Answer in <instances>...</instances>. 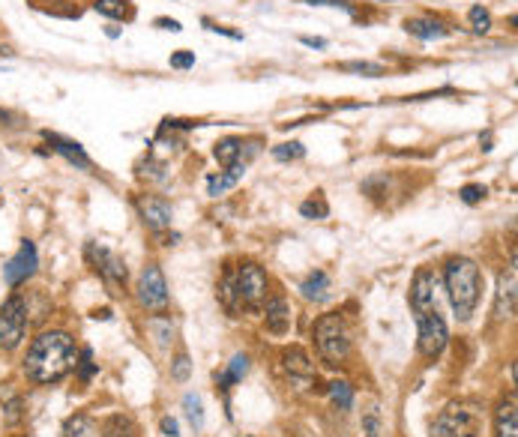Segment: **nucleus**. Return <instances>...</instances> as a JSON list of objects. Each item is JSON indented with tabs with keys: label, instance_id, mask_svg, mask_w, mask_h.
I'll list each match as a JSON object with an SVG mask.
<instances>
[{
	"label": "nucleus",
	"instance_id": "obj_14",
	"mask_svg": "<svg viewBox=\"0 0 518 437\" xmlns=\"http://www.w3.org/2000/svg\"><path fill=\"white\" fill-rule=\"evenodd\" d=\"M264 321H267V330L273 336H288L291 330V306L285 297H273L264 303Z\"/></svg>",
	"mask_w": 518,
	"mask_h": 437
},
{
	"label": "nucleus",
	"instance_id": "obj_39",
	"mask_svg": "<svg viewBox=\"0 0 518 437\" xmlns=\"http://www.w3.org/2000/svg\"><path fill=\"white\" fill-rule=\"evenodd\" d=\"M162 435L165 437H177V420H171V417H162Z\"/></svg>",
	"mask_w": 518,
	"mask_h": 437
},
{
	"label": "nucleus",
	"instance_id": "obj_33",
	"mask_svg": "<svg viewBox=\"0 0 518 437\" xmlns=\"http://www.w3.org/2000/svg\"><path fill=\"white\" fill-rule=\"evenodd\" d=\"M189 375H192V363H189L186 354H180V357L171 363V378H174V381H189Z\"/></svg>",
	"mask_w": 518,
	"mask_h": 437
},
{
	"label": "nucleus",
	"instance_id": "obj_16",
	"mask_svg": "<svg viewBox=\"0 0 518 437\" xmlns=\"http://www.w3.org/2000/svg\"><path fill=\"white\" fill-rule=\"evenodd\" d=\"M138 213L141 219L153 228V231H162L171 225V204L162 201V198H141L138 201Z\"/></svg>",
	"mask_w": 518,
	"mask_h": 437
},
{
	"label": "nucleus",
	"instance_id": "obj_28",
	"mask_svg": "<svg viewBox=\"0 0 518 437\" xmlns=\"http://www.w3.org/2000/svg\"><path fill=\"white\" fill-rule=\"evenodd\" d=\"M183 408H186V420H189V426H192L195 432H201V429H204V411H201V399L189 393V396L183 399Z\"/></svg>",
	"mask_w": 518,
	"mask_h": 437
},
{
	"label": "nucleus",
	"instance_id": "obj_32",
	"mask_svg": "<svg viewBox=\"0 0 518 437\" xmlns=\"http://www.w3.org/2000/svg\"><path fill=\"white\" fill-rule=\"evenodd\" d=\"M471 24H474V30H477V33H486V30L492 27V15H489V9L474 6V9H471Z\"/></svg>",
	"mask_w": 518,
	"mask_h": 437
},
{
	"label": "nucleus",
	"instance_id": "obj_20",
	"mask_svg": "<svg viewBox=\"0 0 518 437\" xmlns=\"http://www.w3.org/2000/svg\"><path fill=\"white\" fill-rule=\"evenodd\" d=\"M405 30H408L411 36L423 39V42H432V39H441V36L450 33V30H447L441 21H435V18H408V21H405Z\"/></svg>",
	"mask_w": 518,
	"mask_h": 437
},
{
	"label": "nucleus",
	"instance_id": "obj_11",
	"mask_svg": "<svg viewBox=\"0 0 518 437\" xmlns=\"http://www.w3.org/2000/svg\"><path fill=\"white\" fill-rule=\"evenodd\" d=\"M411 309L414 315L438 312V276L432 270H420L411 282Z\"/></svg>",
	"mask_w": 518,
	"mask_h": 437
},
{
	"label": "nucleus",
	"instance_id": "obj_31",
	"mask_svg": "<svg viewBox=\"0 0 518 437\" xmlns=\"http://www.w3.org/2000/svg\"><path fill=\"white\" fill-rule=\"evenodd\" d=\"M273 156H276L279 162L303 159V156H306V147H303L300 141H288V144H279V147H273Z\"/></svg>",
	"mask_w": 518,
	"mask_h": 437
},
{
	"label": "nucleus",
	"instance_id": "obj_35",
	"mask_svg": "<svg viewBox=\"0 0 518 437\" xmlns=\"http://www.w3.org/2000/svg\"><path fill=\"white\" fill-rule=\"evenodd\" d=\"M150 330L156 333V339H159V345H165L168 339H171V321H150Z\"/></svg>",
	"mask_w": 518,
	"mask_h": 437
},
{
	"label": "nucleus",
	"instance_id": "obj_24",
	"mask_svg": "<svg viewBox=\"0 0 518 437\" xmlns=\"http://www.w3.org/2000/svg\"><path fill=\"white\" fill-rule=\"evenodd\" d=\"M246 372H249V357H243V354H237L234 360H231V366H228V372L219 378V384L228 390V384H237V381H243L246 378Z\"/></svg>",
	"mask_w": 518,
	"mask_h": 437
},
{
	"label": "nucleus",
	"instance_id": "obj_21",
	"mask_svg": "<svg viewBox=\"0 0 518 437\" xmlns=\"http://www.w3.org/2000/svg\"><path fill=\"white\" fill-rule=\"evenodd\" d=\"M300 291H303V297H306V300H312V303H324V300L330 297V276H327L324 270H315V273L300 285Z\"/></svg>",
	"mask_w": 518,
	"mask_h": 437
},
{
	"label": "nucleus",
	"instance_id": "obj_8",
	"mask_svg": "<svg viewBox=\"0 0 518 437\" xmlns=\"http://www.w3.org/2000/svg\"><path fill=\"white\" fill-rule=\"evenodd\" d=\"M87 261L93 264V270H96L108 285H114V288L126 285V264H123V258L114 255L108 246L90 243V246H87Z\"/></svg>",
	"mask_w": 518,
	"mask_h": 437
},
{
	"label": "nucleus",
	"instance_id": "obj_15",
	"mask_svg": "<svg viewBox=\"0 0 518 437\" xmlns=\"http://www.w3.org/2000/svg\"><path fill=\"white\" fill-rule=\"evenodd\" d=\"M252 153H255V147L246 150V141H243V138H222V141L216 144V150H213V156H216V162H219L222 168H231V165H240V162L246 165Z\"/></svg>",
	"mask_w": 518,
	"mask_h": 437
},
{
	"label": "nucleus",
	"instance_id": "obj_5",
	"mask_svg": "<svg viewBox=\"0 0 518 437\" xmlns=\"http://www.w3.org/2000/svg\"><path fill=\"white\" fill-rule=\"evenodd\" d=\"M231 282H234V291H237V300H240V309H264L267 303V273L258 267V264H243L237 267V273H231Z\"/></svg>",
	"mask_w": 518,
	"mask_h": 437
},
{
	"label": "nucleus",
	"instance_id": "obj_29",
	"mask_svg": "<svg viewBox=\"0 0 518 437\" xmlns=\"http://www.w3.org/2000/svg\"><path fill=\"white\" fill-rule=\"evenodd\" d=\"M300 213H303L306 219H327L330 207H327L324 195L318 192L315 198H309V201H303V204H300Z\"/></svg>",
	"mask_w": 518,
	"mask_h": 437
},
{
	"label": "nucleus",
	"instance_id": "obj_27",
	"mask_svg": "<svg viewBox=\"0 0 518 437\" xmlns=\"http://www.w3.org/2000/svg\"><path fill=\"white\" fill-rule=\"evenodd\" d=\"M363 432L366 437H384V417L378 405H369V411L363 414Z\"/></svg>",
	"mask_w": 518,
	"mask_h": 437
},
{
	"label": "nucleus",
	"instance_id": "obj_10",
	"mask_svg": "<svg viewBox=\"0 0 518 437\" xmlns=\"http://www.w3.org/2000/svg\"><path fill=\"white\" fill-rule=\"evenodd\" d=\"M36 267H39L36 246H33L30 240H21L18 252H15V255L6 261V267H3V279H6V285H9V288H15V285L27 282V279L36 273Z\"/></svg>",
	"mask_w": 518,
	"mask_h": 437
},
{
	"label": "nucleus",
	"instance_id": "obj_36",
	"mask_svg": "<svg viewBox=\"0 0 518 437\" xmlns=\"http://www.w3.org/2000/svg\"><path fill=\"white\" fill-rule=\"evenodd\" d=\"M171 66L174 69H189V66H195V54L192 51H177V54H171Z\"/></svg>",
	"mask_w": 518,
	"mask_h": 437
},
{
	"label": "nucleus",
	"instance_id": "obj_3",
	"mask_svg": "<svg viewBox=\"0 0 518 437\" xmlns=\"http://www.w3.org/2000/svg\"><path fill=\"white\" fill-rule=\"evenodd\" d=\"M480 420H483V408L477 402H453L435 417L432 437H477Z\"/></svg>",
	"mask_w": 518,
	"mask_h": 437
},
{
	"label": "nucleus",
	"instance_id": "obj_19",
	"mask_svg": "<svg viewBox=\"0 0 518 437\" xmlns=\"http://www.w3.org/2000/svg\"><path fill=\"white\" fill-rule=\"evenodd\" d=\"M246 174V165L240 162V165H231V168H225V171H219V174H213L210 180H207V192L213 195V198H219V195H225L228 189H234L237 183H240V177Z\"/></svg>",
	"mask_w": 518,
	"mask_h": 437
},
{
	"label": "nucleus",
	"instance_id": "obj_40",
	"mask_svg": "<svg viewBox=\"0 0 518 437\" xmlns=\"http://www.w3.org/2000/svg\"><path fill=\"white\" fill-rule=\"evenodd\" d=\"M300 42L309 48H327V39H318V36H300Z\"/></svg>",
	"mask_w": 518,
	"mask_h": 437
},
{
	"label": "nucleus",
	"instance_id": "obj_13",
	"mask_svg": "<svg viewBox=\"0 0 518 437\" xmlns=\"http://www.w3.org/2000/svg\"><path fill=\"white\" fill-rule=\"evenodd\" d=\"M282 363H285V372H288L300 387H309V384L318 378V375H315V366H312V360H309V354H306L303 348H291V351H285Z\"/></svg>",
	"mask_w": 518,
	"mask_h": 437
},
{
	"label": "nucleus",
	"instance_id": "obj_34",
	"mask_svg": "<svg viewBox=\"0 0 518 437\" xmlns=\"http://www.w3.org/2000/svg\"><path fill=\"white\" fill-rule=\"evenodd\" d=\"M459 195H462V201H465V204H480V201L486 198V186H480V183H471V186H465V189H462Z\"/></svg>",
	"mask_w": 518,
	"mask_h": 437
},
{
	"label": "nucleus",
	"instance_id": "obj_9",
	"mask_svg": "<svg viewBox=\"0 0 518 437\" xmlns=\"http://www.w3.org/2000/svg\"><path fill=\"white\" fill-rule=\"evenodd\" d=\"M138 303L150 312H162L168 306V285L156 264L144 267V273L138 279Z\"/></svg>",
	"mask_w": 518,
	"mask_h": 437
},
{
	"label": "nucleus",
	"instance_id": "obj_12",
	"mask_svg": "<svg viewBox=\"0 0 518 437\" xmlns=\"http://www.w3.org/2000/svg\"><path fill=\"white\" fill-rule=\"evenodd\" d=\"M516 297H518V273L516 264L507 267L498 279V294H495V318L507 321L516 315Z\"/></svg>",
	"mask_w": 518,
	"mask_h": 437
},
{
	"label": "nucleus",
	"instance_id": "obj_17",
	"mask_svg": "<svg viewBox=\"0 0 518 437\" xmlns=\"http://www.w3.org/2000/svg\"><path fill=\"white\" fill-rule=\"evenodd\" d=\"M42 138H45V141L51 144V150L60 153L66 162H72V165H78V168H90V159H87V153H84V147H81L78 141H69V138L54 135V132H42Z\"/></svg>",
	"mask_w": 518,
	"mask_h": 437
},
{
	"label": "nucleus",
	"instance_id": "obj_18",
	"mask_svg": "<svg viewBox=\"0 0 518 437\" xmlns=\"http://www.w3.org/2000/svg\"><path fill=\"white\" fill-rule=\"evenodd\" d=\"M495 435H498V437H518L516 396H510L507 402H501V408H498V414H495Z\"/></svg>",
	"mask_w": 518,
	"mask_h": 437
},
{
	"label": "nucleus",
	"instance_id": "obj_30",
	"mask_svg": "<svg viewBox=\"0 0 518 437\" xmlns=\"http://www.w3.org/2000/svg\"><path fill=\"white\" fill-rule=\"evenodd\" d=\"M330 399H333L342 411H348V408L354 405V390H351V384H345V381L330 384Z\"/></svg>",
	"mask_w": 518,
	"mask_h": 437
},
{
	"label": "nucleus",
	"instance_id": "obj_38",
	"mask_svg": "<svg viewBox=\"0 0 518 437\" xmlns=\"http://www.w3.org/2000/svg\"><path fill=\"white\" fill-rule=\"evenodd\" d=\"M156 24L165 27V30H171V33H180V30H183V24H180L177 18H156Z\"/></svg>",
	"mask_w": 518,
	"mask_h": 437
},
{
	"label": "nucleus",
	"instance_id": "obj_22",
	"mask_svg": "<svg viewBox=\"0 0 518 437\" xmlns=\"http://www.w3.org/2000/svg\"><path fill=\"white\" fill-rule=\"evenodd\" d=\"M99 437H138V429H135V423H132L129 417L114 414V417H108V420L102 423Z\"/></svg>",
	"mask_w": 518,
	"mask_h": 437
},
{
	"label": "nucleus",
	"instance_id": "obj_4",
	"mask_svg": "<svg viewBox=\"0 0 518 437\" xmlns=\"http://www.w3.org/2000/svg\"><path fill=\"white\" fill-rule=\"evenodd\" d=\"M315 345H318V354L330 366L345 363L351 354V330H348L345 318L342 315H324L315 324Z\"/></svg>",
	"mask_w": 518,
	"mask_h": 437
},
{
	"label": "nucleus",
	"instance_id": "obj_37",
	"mask_svg": "<svg viewBox=\"0 0 518 437\" xmlns=\"http://www.w3.org/2000/svg\"><path fill=\"white\" fill-rule=\"evenodd\" d=\"M78 369H81V378H90L93 372H96V366H93V354L90 351H84L81 354V363H75Z\"/></svg>",
	"mask_w": 518,
	"mask_h": 437
},
{
	"label": "nucleus",
	"instance_id": "obj_25",
	"mask_svg": "<svg viewBox=\"0 0 518 437\" xmlns=\"http://www.w3.org/2000/svg\"><path fill=\"white\" fill-rule=\"evenodd\" d=\"M63 437H96V429H93L90 417L78 414V417H72V420L63 426Z\"/></svg>",
	"mask_w": 518,
	"mask_h": 437
},
{
	"label": "nucleus",
	"instance_id": "obj_1",
	"mask_svg": "<svg viewBox=\"0 0 518 437\" xmlns=\"http://www.w3.org/2000/svg\"><path fill=\"white\" fill-rule=\"evenodd\" d=\"M75 363L78 357H75V342L69 339V333L51 330L30 342L27 357H24V375L36 384H57L75 369Z\"/></svg>",
	"mask_w": 518,
	"mask_h": 437
},
{
	"label": "nucleus",
	"instance_id": "obj_2",
	"mask_svg": "<svg viewBox=\"0 0 518 437\" xmlns=\"http://www.w3.org/2000/svg\"><path fill=\"white\" fill-rule=\"evenodd\" d=\"M444 282H447V294H450V303H453V312L459 315V321H471V315L480 303V291H483L480 267L471 258H453L444 270Z\"/></svg>",
	"mask_w": 518,
	"mask_h": 437
},
{
	"label": "nucleus",
	"instance_id": "obj_7",
	"mask_svg": "<svg viewBox=\"0 0 518 437\" xmlns=\"http://www.w3.org/2000/svg\"><path fill=\"white\" fill-rule=\"evenodd\" d=\"M417 336H420V351L426 357H438L447 348V321L441 318V312H426L417 315Z\"/></svg>",
	"mask_w": 518,
	"mask_h": 437
},
{
	"label": "nucleus",
	"instance_id": "obj_23",
	"mask_svg": "<svg viewBox=\"0 0 518 437\" xmlns=\"http://www.w3.org/2000/svg\"><path fill=\"white\" fill-rule=\"evenodd\" d=\"M93 9L108 15V18H129L132 15L129 0H93Z\"/></svg>",
	"mask_w": 518,
	"mask_h": 437
},
{
	"label": "nucleus",
	"instance_id": "obj_6",
	"mask_svg": "<svg viewBox=\"0 0 518 437\" xmlns=\"http://www.w3.org/2000/svg\"><path fill=\"white\" fill-rule=\"evenodd\" d=\"M24 330H27V303H24V297L12 294L0 306V348L15 351L24 339Z\"/></svg>",
	"mask_w": 518,
	"mask_h": 437
},
{
	"label": "nucleus",
	"instance_id": "obj_26",
	"mask_svg": "<svg viewBox=\"0 0 518 437\" xmlns=\"http://www.w3.org/2000/svg\"><path fill=\"white\" fill-rule=\"evenodd\" d=\"M342 72H357V75H369V78H378L384 75V66L381 63H372V60H348V63H339Z\"/></svg>",
	"mask_w": 518,
	"mask_h": 437
}]
</instances>
